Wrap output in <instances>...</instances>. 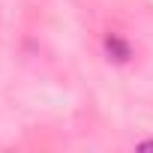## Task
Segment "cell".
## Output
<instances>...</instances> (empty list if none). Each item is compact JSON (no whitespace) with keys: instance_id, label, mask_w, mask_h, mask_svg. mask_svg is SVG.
I'll list each match as a JSON object with an SVG mask.
<instances>
[{"instance_id":"cell-2","label":"cell","mask_w":153,"mask_h":153,"mask_svg":"<svg viewBox=\"0 0 153 153\" xmlns=\"http://www.w3.org/2000/svg\"><path fill=\"white\" fill-rule=\"evenodd\" d=\"M138 150H153V141H144V144H138Z\"/></svg>"},{"instance_id":"cell-1","label":"cell","mask_w":153,"mask_h":153,"mask_svg":"<svg viewBox=\"0 0 153 153\" xmlns=\"http://www.w3.org/2000/svg\"><path fill=\"white\" fill-rule=\"evenodd\" d=\"M105 48H108V54L114 57V60H129V45L123 42V39H117V36H108L105 39Z\"/></svg>"}]
</instances>
